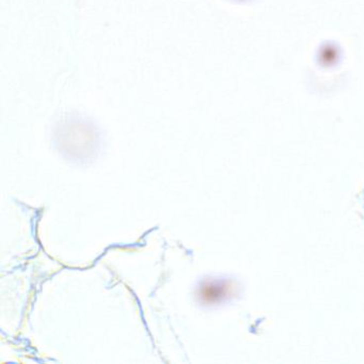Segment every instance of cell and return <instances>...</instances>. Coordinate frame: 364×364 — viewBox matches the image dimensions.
Returning a JSON list of instances; mask_svg holds the SVG:
<instances>
[{
  "label": "cell",
  "instance_id": "obj_1",
  "mask_svg": "<svg viewBox=\"0 0 364 364\" xmlns=\"http://www.w3.org/2000/svg\"><path fill=\"white\" fill-rule=\"evenodd\" d=\"M221 295H222V288L216 284H213V283L206 284L205 286L202 287L200 291L201 297L208 302L218 299Z\"/></svg>",
  "mask_w": 364,
  "mask_h": 364
}]
</instances>
